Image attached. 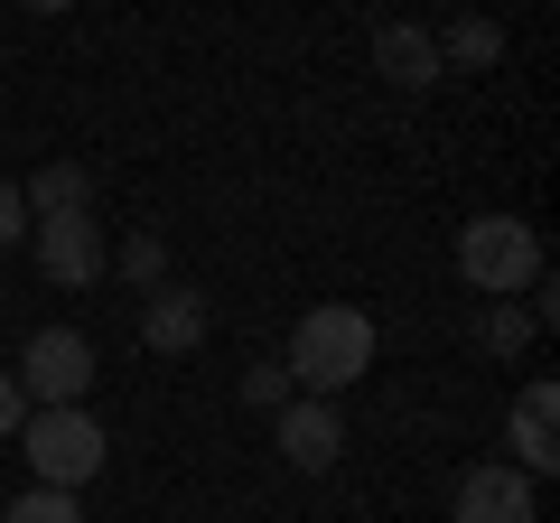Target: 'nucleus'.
Returning a JSON list of instances; mask_svg holds the SVG:
<instances>
[{"instance_id": "obj_1", "label": "nucleus", "mask_w": 560, "mask_h": 523, "mask_svg": "<svg viewBox=\"0 0 560 523\" xmlns=\"http://www.w3.org/2000/svg\"><path fill=\"white\" fill-rule=\"evenodd\" d=\"M364 364H374V318H364L355 300H327V309H308V318L290 327V374H300L318 403L355 393Z\"/></svg>"}, {"instance_id": "obj_2", "label": "nucleus", "mask_w": 560, "mask_h": 523, "mask_svg": "<svg viewBox=\"0 0 560 523\" xmlns=\"http://www.w3.org/2000/svg\"><path fill=\"white\" fill-rule=\"evenodd\" d=\"M103 449H113V440H103V421H94L84 403H38V411L20 421V458H28V477L57 486V496H75V486L94 477Z\"/></svg>"}, {"instance_id": "obj_3", "label": "nucleus", "mask_w": 560, "mask_h": 523, "mask_svg": "<svg viewBox=\"0 0 560 523\" xmlns=\"http://www.w3.org/2000/svg\"><path fill=\"white\" fill-rule=\"evenodd\" d=\"M458 281L486 290V300H523V290H541V234L523 216L458 224Z\"/></svg>"}, {"instance_id": "obj_4", "label": "nucleus", "mask_w": 560, "mask_h": 523, "mask_svg": "<svg viewBox=\"0 0 560 523\" xmlns=\"http://www.w3.org/2000/svg\"><path fill=\"white\" fill-rule=\"evenodd\" d=\"M20 393H28V411L38 403H84L94 393V346L75 327H38L28 356H20Z\"/></svg>"}, {"instance_id": "obj_5", "label": "nucleus", "mask_w": 560, "mask_h": 523, "mask_svg": "<svg viewBox=\"0 0 560 523\" xmlns=\"http://www.w3.org/2000/svg\"><path fill=\"white\" fill-rule=\"evenodd\" d=\"M28 234H38V271H47L57 290L103 281V262H113V253H103V224H94V216H38Z\"/></svg>"}, {"instance_id": "obj_6", "label": "nucleus", "mask_w": 560, "mask_h": 523, "mask_svg": "<svg viewBox=\"0 0 560 523\" xmlns=\"http://www.w3.org/2000/svg\"><path fill=\"white\" fill-rule=\"evenodd\" d=\"M458 523H541L533 504V477H523L514 458H486L458 477Z\"/></svg>"}, {"instance_id": "obj_7", "label": "nucleus", "mask_w": 560, "mask_h": 523, "mask_svg": "<svg viewBox=\"0 0 560 523\" xmlns=\"http://www.w3.org/2000/svg\"><path fill=\"white\" fill-rule=\"evenodd\" d=\"M206 327H215V309L187 281H160L140 300V346H150V356H187V346H206Z\"/></svg>"}, {"instance_id": "obj_8", "label": "nucleus", "mask_w": 560, "mask_h": 523, "mask_svg": "<svg viewBox=\"0 0 560 523\" xmlns=\"http://www.w3.org/2000/svg\"><path fill=\"white\" fill-rule=\"evenodd\" d=\"M551 421H560V393H551V383H523L514 411H504V440H514V467H523V477H551V467H560Z\"/></svg>"}, {"instance_id": "obj_9", "label": "nucleus", "mask_w": 560, "mask_h": 523, "mask_svg": "<svg viewBox=\"0 0 560 523\" xmlns=\"http://www.w3.org/2000/svg\"><path fill=\"white\" fill-rule=\"evenodd\" d=\"M337 449H346V421H337V403H290L280 411V458L300 467V477H318V467H337Z\"/></svg>"}, {"instance_id": "obj_10", "label": "nucleus", "mask_w": 560, "mask_h": 523, "mask_svg": "<svg viewBox=\"0 0 560 523\" xmlns=\"http://www.w3.org/2000/svg\"><path fill=\"white\" fill-rule=\"evenodd\" d=\"M374 66H383L393 84H411V94L448 75V66H440V38H430L420 20H383V28H374Z\"/></svg>"}, {"instance_id": "obj_11", "label": "nucleus", "mask_w": 560, "mask_h": 523, "mask_svg": "<svg viewBox=\"0 0 560 523\" xmlns=\"http://www.w3.org/2000/svg\"><path fill=\"white\" fill-rule=\"evenodd\" d=\"M20 197H28V216H94V178H84L75 160H47Z\"/></svg>"}, {"instance_id": "obj_12", "label": "nucleus", "mask_w": 560, "mask_h": 523, "mask_svg": "<svg viewBox=\"0 0 560 523\" xmlns=\"http://www.w3.org/2000/svg\"><path fill=\"white\" fill-rule=\"evenodd\" d=\"M495 57H504V28H495V20H448L440 66H495Z\"/></svg>"}, {"instance_id": "obj_13", "label": "nucleus", "mask_w": 560, "mask_h": 523, "mask_svg": "<svg viewBox=\"0 0 560 523\" xmlns=\"http://www.w3.org/2000/svg\"><path fill=\"white\" fill-rule=\"evenodd\" d=\"M0 523H84V504L57 496V486H28L20 504H0Z\"/></svg>"}, {"instance_id": "obj_14", "label": "nucleus", "mask_w": 560, "mask_h": 523, "mask_svg": "<svg viewBox=\"0 0 560 523\" xmlns=\"http://www.w3.org/2000/svg\"><path fill=\"white\" fill-rule=\"evenodd\" d=\"M121 281H131V290H160L168 281V243L160 234H131V243H121Z\"/></svg>"}, {"instance_id": "obj_15", "label": "nucleus", "mask_w": 560, "mask_h": 523, "mask_svg": "<svg viewBox=\"0 0 560 523\" xmlns=\"http://www.w3.org/2000/svg\"><path fill=\"white\" fill-rule=\"evenodd\" d=\"M477 337L495 346V356H514V346L533 337V318H523V309H504V300H495V309H486V327H477Z\"/></svg>"}, {"instance_id": "obj_16", "label": "nucleus", "mask_w": 560, "mask_h": 523, "mask_svg": "<svg viewBox=\"0 0 560 523\" xmlns=\"http://www.w3.org/2000/svg\"><path fill=\"white\" fill-rule=\"evenodd\" d=\"M28 234V197H20V178H0V253Z\"/></svg>"}, {"instance_id": "obj_17", "label": "nucleus", "mask_w": 560, "mask_h": 523, "mask_svg": "<svg viewBox=\"0 0 560 523\" xmlns=\"http://www.w3.org/2000/svg\"><path fill=\"white\" fill-rule=\"evenodd\" d=\"M20 421H28V393H20V374H0V440H20Z\"/></svg>"}, {"instance_id": "obj_18", "label": "nucleus", "mask_w": 560, "mask_h": 523, "mask_svg": "<svg viewBox=\"0 0 560 523\" xmlns=\"http://www.w3.org/2000/svg\"><path fill=\"white\" fill-rule=\"evenodd\" d=\"M243 403H280V364H253L243 374Z\"/></svg>"}, {"instance_id": "obj_19", "label": "nucleus", "mask_w": 560, "mask_h": 523, "mask_svg": "<svg viewBox=\"0 0 560 523\" xmlns=\"http://www.w3.org/2000/svg\"><path fill=\"white\" fill-rule=\"evenodd\" d=\"M20 10H38V20H57V10H75V0H20Z\"/></svg>"}]
</instances>
